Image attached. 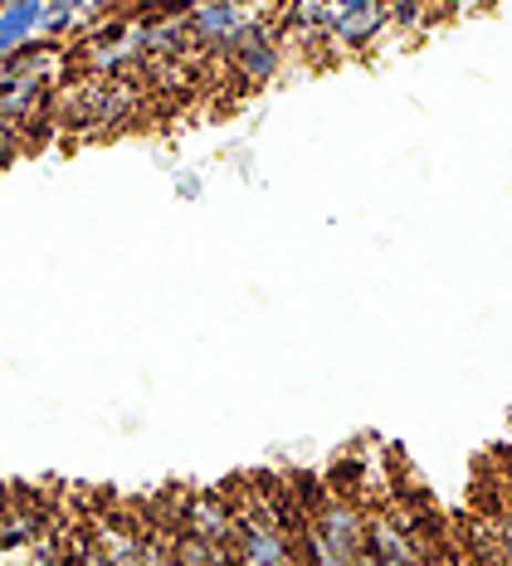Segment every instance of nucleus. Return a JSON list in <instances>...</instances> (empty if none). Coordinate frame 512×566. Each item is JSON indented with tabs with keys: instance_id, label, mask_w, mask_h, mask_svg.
Segmentation results:
<instances>
[{
	"instance_id": "nucleus-6",
	"label": "nucleus",
	"mask_w": 512,
	"mask_h": 566,
	"mask_svg": "<svg viewBox=\"0 0 512 566\" xmlns=\"http://www.w3.org/2000/svg\"><path fill=\"white\" fill-rule=\"evenodd\" d=\"M380 0H323L327 15H356V10H376Z\"/></svg>"
},
{
	"instance_id": "nucleus-5",
	"label": "nucleus",
	"mask_w": 512,
	"mask_h": 566,
	"mask_svg": "<svg viewBox=\"0 0 512 566\" xmlns=\"http://www.w3.org/2000/svg\"><path fill=\"white\" fill-rule=\"evenodd\" d=\"M20 151H25V133H20L15 123H6V117H0V171H6Z\"/></svg>"
},
{
	"instance_id": "nucleus-7",
	"label": "nucleus",
	"mask_w": 512,
	"mask_h": 566,
	"mask_svg": "<svg viewBox=\"0 0 512 566\" xmlns=\"http://www.w3.org/2000/svg\"><path fill=\"white\" fill-rule=\"evenodd\" d=\"M259 10H264V15H289V10L297 6V0H254Z\"/></svg>"
},
{
	"instance_id": "nucleus-3",
	"label": "nucleus",
	"mask_w": 512,
	"mask_h": 566,
	"mask_svg": "<svg viewBox=\"0 0 512 566\" xmlns=\"http://www.w3.org/2000/svg\"><path fill=\"white\" fill-rule=\"evenodd\" d=\"M390 30L386 10H356V15H332L327 20V50L332 54H366L376 50V40Z\"/></svg>"
},
{
	"instance_id": "nucleus-2",
	"label": "nucleus",
	"mask_w": 512,
	"mask_h": 566,
	"mask_svg": "<svg viewBox=\"0 0 512 566\" xmlns=\"http://www.w3.org/2000/svg\"><path fill=\"white\" fill-rule=\"evenodd\" d=\"M254 10H259L254 0H196V6H190V15H186L196 54L224 59V50L234 44V34L254 20Z\"/></svg>"
},
{
	"instance_id": "nucleus-4",
	"label": "nucleus",
	"mask_w": 512,
	"mask_h": 566,
	"mask_svg": "<svg viewBox=\"0 0 512 566\" xmlns=\"http://www.w3.org/2000/svg\"><path fill=\"white\" fill-rule=\"evenodd\" d=\"M44 6H50V0H10V6L0 10V59L15 54L20 44H30L34 34L44 30Z\"/></svg>"
},
{
	"instance_id": "nucleus-1",
	"label": "nucleus",
	"mask_w": 512,
	"mask_h": 566,
	"mask_svg": "<svg viewBox=\"0 0 512 566\" xmlns=\"http://www.w3.org/2000/svg\"><path fill=\"white\" fill-rule=\"evenodd\" d=\"M151 93L142 88V78H93V74H69L64 84L54 88V127L59 137H108L123 133V127L142 123Z\"/></svg>"
}]
</instances>
